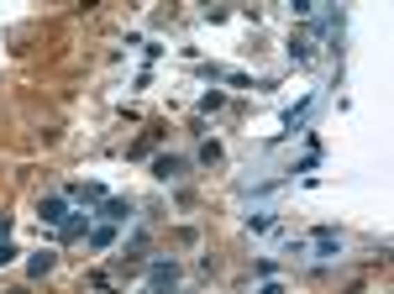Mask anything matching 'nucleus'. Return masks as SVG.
<instances>
[{
    "mask_svg": "<svg viewBox=\"0 0 394 294\" xmlns=\"http://www.w3.org/2000/svg\"><path fill=\"white\" fill-rule=\"evenodd\" d=\"M147 273H153V294H174V284H179V263L174 258H158Z\"/></svg>",
    "mask_w": 394,
    "mask_h": 294,
    "instance_id": "1",
    "label": "nucleus"
},
{
    "mask_svg": "<svg viewBox=\"0 0 394 294\" xmlns=\"http://www.w3.org/2000/svg\"><path fill=\"white\" fill-rule=\"evenodd\" d=\"M37 221L42 226H63L69 221V200H63V195H48V200L37 205Z\"/></svg>",
    "mask_w": 394,
    "mask_h": 294,
    "instance_id": "2",
    "label": "nucleus"
},
{
    "mask_svg": "<svg viewBox=\"0 0 394 294\" xmlns=\"http://www.w3.org/2000/svg\"><path fill=\"white\" fill-rule=\"evenodd\" d=\"M305 252H315V258H336V252H342V236L331 231V226H321V231L311 236V247Z\"/></svg>",
    "mask_w": 394,
    "mask_h": 294,
    "instance_id": "3",
    "label": "nucleus"
},
{
    "mask_svg": "<svg viewBox=\"0 0 394 294\" xmlns=\"http://www.w3.org/2000/svg\"><path fill=\"white\" fill-rule=\"evenodd\" d=\"M153 174H158V179H163V184H168V179H179V174H184V158H174V153H163V158H158V163H153Z\"/></svg>",
    "mask_w": 394,
    "mask_h": 294,
    "instance_id": "4",
    "label": "nucleus"
},
{
    "mask_svg": "<svg viewBox=\"0 0 394 294\" xmlns=\"http://www.w3.org/2000/svg\"><path fill=\"white\" fill-rule=\"evenodd\" d=\"M100 215H106L110 226H121V221L131 215V200H100Z\"/></svg>",
    "mask_w": 394,
    "mask_h": 294,
    "instance_id": "5",
    "label": "nucleus"
},
{
    "mask_svg": "<svg viewBox=\"0 0 394 294\" xmlns=\"http://www.w3.org/2000/svg\"><path fill=\"white\" fill-rule=\"evenodd\" d=\"M69 200H90V205H100V200H106V189H100V184H69Z\"/></svg>",
    "mask_w": 394,
    "mask_h": 294,
    "instance_id": "6",
    "label": "nucleus"
},
{
    "mask_svg": "<svg viewBox=\"0 0 394 294\" xmlns=\"http://www.w3.org/2000/svg\"><path fill=\"white\" fill-rule=\"evenodd\" d=\"M53 263H58V252H37V258L26 263V273H32V279H48V273H53Z\"/></svg>",
    "mask_w": 394,
    "mask_h": 294,
    "instance_id": "7",
    "label": "nucleus"
},
{
    "mask_svg": "<svg viewBox=\"0 0 394 294\" xmlns=\"http://www.w3.org/2000/svg\"><path fill=\"white\" fill-rule=\"evenodd\" d=\"M58 231H63V242H74V236H84V231H90V215H69V221H63Z\"/></svg>",
    "mask_w": 394,
    "mask_h": 294,
    "instance_id": "8",
    "label": "nucleus"
},
{
    "mask_svg": "<svg viewBox=\"0 0 394 294\" xmlns=\"http://www.w3.org/2000/svg\"><path fill=\"white\" fill-rule=\"evenodd\" d=\"M110 242H116V231H110V226H95V231H90V247H110Z\"/></svg>",
    "mask_w": 394,
    "mask_h": 294,
    "instance_id": "9",
    "label": "nucleus"
},
{
    "mask_svg": "<svg viewBox=\"0 0 394 294\" xmlns=\"http://www.w3.org/2000/svg\"><path fill=\"white\" fill-rule=\"evenodd\" d=\"M200 163H221V147L215 142H200Z\"/></svg>",
    "mask_w": 394,
    "mask_h": 294,
    "instance_id": "10",
    "label": "nucleus"
},
{
    "mask_svg": "<svg viewBox=\"0 0 394 294\" xmlns=\"http://www.w3.org/2000/svg\"><path fill=\"white\" fill-rule=\"evenodd\" d=\"M11 258H16V247H11V242H0V268H6Z\"/></svg>",
    "mask_w": 394,
    "mask_h": 294,
    "instance_id": "11",
    "label": "nucleus"
},
{
    "mask_svg": "<svg viewBox=\"0 0 394 294\" xmlns=\"http://www.w3.org/2000/svg\"><path fill=\"white\" fill-rule=\"evenodd\" d=\"M6 236H11V215H0V242H6Z\"/></svg>",
    "mask_w": 394,
    "mask_h": 294,
    "instance_id": "12",
    "label": "nucleus"
},
{
    "mask_svg": "<svg viewBox=\"0 0 394 294\" xmlns=\"http://www.w3.org/2000/svg\"><path fill=\"white\" fill-rule=\"evenodd\" d=\"M11 294H22V289H11Z\"/></svg>",
    "mask_w": 394,
    "mask_h": 294,
    "instance_id": "13",
    "label": "nucleus"
}]
</instances>
